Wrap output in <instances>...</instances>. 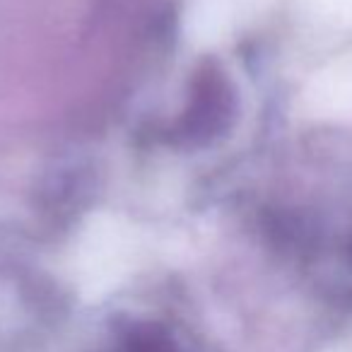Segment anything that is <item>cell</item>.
Returning a JSON list of instances; mask_svg holds the SVG:
<instances>
[{
  "label": "cell",
  "mask_w": 352,
  "mask_h": 352,
  "mask_svg": "<svg viewBox=\"0 0 352 352\" xmlns=\"http://www.w3.org/2000/svg\"><path fill=\"white\" fill-rule=\"evenodd\" d=\"M350 256H352V249H350Z\"/></svg>",
  "instance_id": "7a4b0ae2"
},
{
  "label": "cell",
  "mask_w": 352,
  "mask_h": 352,
  "mask_svg": "<svg viewBox=\"0 0 352 352\" xmlns=\"http://www.w3.org/2000/svg\"><path fill=\"white\" fill-rule=\"evenodd\" d=\"M109 352H188L184 342L160 323H138L121 333Z\"/></svg>",
  "instance_id": "6da1fadb"
}]
</instances>
